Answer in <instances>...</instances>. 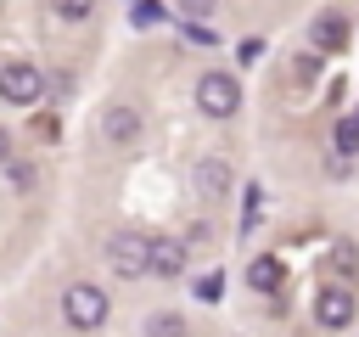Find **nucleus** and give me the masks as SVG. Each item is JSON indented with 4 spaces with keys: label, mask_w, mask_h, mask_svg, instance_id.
<instances>
[{
    "label": "nucleus",
    "mask_w": 359,
    "mask_h": 337,
    "mask_svg": "<svg viewBox=\"0 0 359 337\" xmlns=\"http://www.w3.org/2000/svg\"><path fill=\"white\" fill-rule=\"evenodd\" d=\"M62 320H67L73 331H95V326L107 320V292L90 286V281H73V286L62 292Z\"/></svg>",
    "instance_id": "nucleus-1"
},
{
    "label": "nucleus",
    "mask_w": 359,
    "mask_h": 337,
    "mask_svg": "<svg viewBox=\"0 0 359 337\" xmlns=\"http://www.w3.org/2000/svg\"><path fill=\"white\" fill-rule=\"evenodd\" d=\"M107 258H112V275H151V236L146 230H118L107 242Z\"/></svg>",
    "instance_id": "nucleus-2"
},
{
    "label": "nucleus",
    "mask_w": 359,
    "mask_h": 337,
    "mask_svg": "<svg viewBox=\"0 0 359 337\" xmlns=\"http://www.w3.org/2000/svg\"><path fill=\"white\" fill-rule=\"evenodd\" d=\"M0 101L11 107H39L45 101V73L34 62H0Z\"/></svg>",
    "instance_id": "nucleus-3"
},
{
    "label": "nucleus",
    "mask_w": 359,
    "mask_h": 337,
    "mask_svg": "<svg viewBox=\"0 0 359 337\" xmlns=\"http://www.w3.org/2000/svg\"><path fill=\"white\" fill-rule=\"evenodd\" d=\"M196 107H202L208 118H230V112L241 107V84H236L230 73H202V79H196Z\"/></svg>",
    "instance_id": "nucleus-4"
},
{
    "label": "nucleus",
    "mask_w": 359,
    "mask_h": 337,
    "mask_svg": "<svg viewBox=\"0 0 359 337\" xmlns=\"http://www.w3.org/2000/svg\"><path fill=\"white\" fill-rule=\"evenodd\" d=\"M314 320L331 326V331H342V326L353 320V292H348V286H320V298H314Z\"/></svg>",
    "instance_id": "nucleus-5"
},
{
    "label": "nucleus",
    "mask_w": 359,
    "mask_h": 337,
    "mask_svg": "<svg viewBox=\"0 0 359 337\" xmlns=\"http://www.w3.org/2000/svg\"><path fill=\"white\" fill-rule=\"evenodd\" d=\"M101 135H107L112 146H135V140H140V112H135V107H107V112H101Z\"/></svg>",
    "instance_id": "nucleus-6"
},
{
    "label": "nucleus",
    "mask_w": 359,
    "mask_h": 337,
    "mask_svg": "<svg viewBox=\"0 0 359 337\" xmlns=\"http://www.w3.org/2000/svg\"><path fill=\"white\" fill-rule=\"evenodd\" d=\"M185 242L180 236H151V275H163V281H174L180 270H185Z\"/></svg>",
    "instance_id": "nucleus-7"
},
{
    "label": "nucleus",
    "mask_w": 359,
    "mask_h": 337,
    "mask_svg": "<svg viewBox=\"0 0 359 337\" xmlns=\"http://www.w3.org/2000/svg\"><path fill=\"white\" fill-rule=\"evenodd\" d=\"M196 185H202L208 197H224V191H230V163H224V157H202V163H196Z\"/></svg>",
    "instance_id": "nucleus-8"
},
{
    "label": "nucleus",
    "mask_w": 359,
    "mask_h": 337,
    "mask_svg": "<svg viewBox=\"0 0 359 337\" xmlns=\"http://www.w3.org/2000/svg\"><path fill=\"white\" fill-rule=\"evenodd\" d=\"M280 281H286L280 258H252V264H247V286H252V292H280Z\"/></svg>",
    "instance_id": "nucleus-9"
},
{
    "label": "nucleus",
    "mask_w": 359,
    "mask_h": 337,
    "mask_svg": "<svg viewBox=\"0 0 359 337\" xmlns=\"http://www.w3.org/2000/svg\"><path fill=\"white\" fill-rule=\"evenodd\" d=\"M342 39H348V22L342 17H320L314 22V51H342Z\"/></svg>",
    "instance_id": "nucleus-10"
},
{
    "label": "nucleus",
    "mask_w": 359,
    "mask_h": 337,
    "mask_svg": "<svg viewBox=\"0 0 359 337\" xmlns=\"http://www.w3.org/2000/svg\"><path fill=\"white\" fill-rule=\"evenodd\" d=\"M0 168H6V185H11V191H34V180H39V168H34V163H17V157L0 163Z\"/></svg>",
    "instance_id": "nucleus-11"
},
{
    "label": "nucleus",
    "mask_w": 359,
    "mask_h": 337,
    "mask_svg": "<svg viewBox=\"0 0 359 337\" xmlns=\"http://www.w3.org/2000/svg\"><path fill=\"white\" fill-rule=\"evenodd\" d=\"M146 337H185V320H180L174 309H163V315L146 320Z\"/></svg>",
    "instance_id": "nucleus-12"
},
{
    "label": "nucleus",
    "mask_w": 359,
    "mask_h": 337,
    "mask_svg": "<svg viewBox=\"0 0 359 337\" xmlns=\"http://www.w3.org/2000/svg\"><path fill=\"white\" fill-rule=\"evenodd\" d=\"M50 11H56V17H67V22H84V17L95 11V0H50Z\"/></svg>",
    "instance_id": "nucleus-13"
},
{
    "label": "nucleus",
    "mask_w": 359,
    "mask_h": 337,
    "mask_svg": "<svg viewBox=\"0 0 359 337\" xmlns=\"http://www.w3.org/2000/svg\"><path fill=\"white\" fill-rule=\"evenodd\" d=\"M337 152H342V157H353V152H359V124H353V118H348V124H337Z\"/></svg>",
    "instance_id": "nucleus-14"
},
{
    "label": "nucleus",
    "mask_w": 359,
    "mask_h": 337,
    "mask_svg": "<svg viewBox=\"0 0 359 337\" xmlns=\"http://www.w3.org/2000/svg\"><path fill=\"white\" fill-rule=\"evenodd\" d=\"M180 11H185V17H208V11H213V0H180Z\"/></svg>",
    "instance_id": "nucleus-15"
},
{
    "label": "nucleus",
    "mask_w": 359,
    "mask_h": 337,
    "mask_svg": "<svg viewBox=\"0 0 359 337\" xmlns=\"http://www.w3.org/2000/svg\"><path fill=\"white\" fill-rule=\"evenodd\" d=\"M258 51H264V39H241V51H236V56H241V62H258Z\"/></svg>",
    "instance_id": "nucleus-16"
},
{
    "label": "nucleus",
    "mask_w": 359,
    "mask_h": 337,
    "mask_svg": "<svg viewBox=\"0 0 359 337\" xmlns=\"http://www.w3.org/2000/svg\"><path fill=\"white\" fill-rule=\"evenodd\" d=\"M0 163H11V129L0 124Z\"/></svg>",
    "instance_id": "nucleus-17"
},
{
    "label": "nucleus",
    "mask_w": 359,
    "mask_h": 337,
    "mask_svg": "<svg viewBox=\"0 0 359 337\" xmlns=\"http://www.w3.org/2000/svg\"><path fill=\"white\" fill-rule=\"evenodd\" d=\"M353 124H359V112H353Z\"/></svg>",
    "instance_id": "nucleus-18"
}]
</instances>
